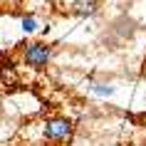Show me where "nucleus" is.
<instances>
[{
  "mask_svg": "<svg viewBox=\"0 0 146 146\" xmlns=\"http://www.w3.org/2000/svg\"><path fill=\"white\" fill-rule=\"evenodd\" d=\"M89 92L94 94H99V97H109V94H114V84H104V82H94L92 87H89Z\"/></svg>",
  "mask_w": 146,
  "mask_h": 146,
  "instance_id": "nucleus-5",
  "label": "nucleus"
},
{
  "mask_svg": "<svg viewBox=\"0 0 146 146\" xmlns=\"http://www.w3.org/2000/svg\"><path fill=\"white\" fill-rule=\"evenodd\" d=\"M42 139L52 146H69L74 139V121L67 116H50L42 124Z\"/></svg>",
  "mask_w": 146,
  "mask_h": 146,
  "instance_id": "nucleus-1",
  "label": "nucleus"
},
{
  "mask_svg": "<svg viewBox=\"0 0 146 146\" xmlns=\"http://www.w3.org/2000/svg\"><path fill=\"white\" fill-rule=\"evenodd\" d=\"M52 57H54V47L45 40H30V42L23 45V64L35 69V72L47 69Z\"/></svg>",
  "mask_w": 146,
  "mask_h": 146,
  "instance_id": "nucleus-2",
  "label": "nucleus"
},
{
  "mask_svg": "<svg viewBox=\"0 0 146 146\" xmlns=\"http://www.w3.org/2000/svg\"><path fill=\"white\" fill-rule=\"evenodd\" d=\"M37 27H40V23H37V17L32 15H23L20 17V30L25 32V35H32V32H37Z\"/></svg>",
  "mask_w": 146,
  "mask_h": 146,
  "instance_id": "nucleus-4",
  "label": "nucleus"
},
{
  "mask_svg": "<svg viewBox=\"0 0 146 146\" xmlns=\"http://www.w3.org/2000/svg\"><path fill=\"white\" fill-rule=\"evenodd\" d=\"M99 10H102V0H74L72 8H69V13H72L74 17L89 20V17L99 15Z\"/></svg>",
  "mask_w": 146,
  "mask_h": 146,
  "instance_id": "nucleus-3",
  "label": "nucleus"
},
{
  "mask_svg": "<svg viewBox=\"0 0 146 146\" xmlns=\"http://www.w3.org/2000/svg\"><path fill=\"white\" fill-rule=\"evenodd\" d=\"M50 30H52V23H47V25H42V27H40V32H42V35H50Z\"/></svg>",
  "mask_w": 146,
  "mask_h": 146,
  "instance_id": "nucleus-6",
  "label": "nucleus"
}]
</instances>
